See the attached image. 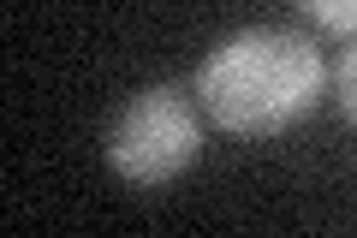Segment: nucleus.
<instances>
[{
    "label": "nucleus",
    "instance_id": "f257e3e1",
    "mask_svg": "<svg viewBox=\"0 0 357 238\" xmlns=\"http://www.w3.org/2000/svg\"><path fill=\"white\" fill-rule=\"evenodd\" d=\"M321 54L298 30H238L227 36L197 72V96L227 131L238 137H274L304 119L321 96Z\"/></svg>",
    "mask_w": 357,
    "mask_h": 238
},
{
    "label": "nucleus",
    "instance_id": "f03ea898",
    "mask_svg": "<svg viewBox=\"0 0 357 238\" xmlns=\"http://www.w3.org/2000/svg\"><path fill=\"white\" fill-rule=\"evenodd\" d=\"M203 149V126H197V107L178 96L173 84L137 89V96L119 107L114 131H107V167L131 185H167Z\"/></svg>",
    "mask_w": 357,
    "mask_h": 238
},
{
    "label": "nucleus",
    "instance_id": "7ed1b4c3",
    "mask_svg": "<svg viewBox=\"0 0 357 238\" xmlns=\"http://www.w3.org/2000/svg\"><path fill=\"white\" fill-rule=\"evenodd\" d=\"M333 96H340V113L357 126V36H351V48L340 54V66H333Z\"/></svg>",
    "mask_w": 357,
    "mask_h": 238
},
{
    "label": "nucleus",
    "instance_id": "20e7f679",
    "mask_svg": "<svg viewBox=\"0 0 357 238\" xmlns=\"http://www.w3.org/2000/svg\"><path fill=\"white\" fill-rule=\"evenodd\" d=\"M310 13L321 18L328 30H345V36H357V0H304Z\"/></svg>",
    "mask_w": 357,
    "mask_h": 238
}]
</instances>
